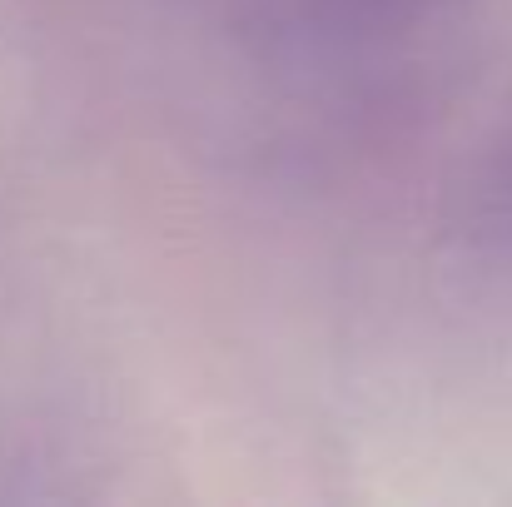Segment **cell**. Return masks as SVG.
Listing matches in <instances>:
<instances>
[{"label": "cell", "mask_w": 512, "mask_h": 507, "mask_svg": "<svg viewBox=\"0 0 512 507\" xmlns=\"http://www.w3.org/2000/svg\"><path fill=\"white\" fill-rule=\"evenodd\" d=\"M264 55H339L413 35L468 0H165Z\"/></svg>", "instance_id": "cell-1"}, {"label": "cell", "mask_w": 512, "mask_h": 507, "mask_svg": "<svg viewBox=\"0 0 512 507\" xmlns=\"http://www.w3.org/2000/svg\"><path fill=\"white\" fill-rule=\"evenodd\" d=\"M438 219L473 269L512 284V85L458 150Z\"/></svg>", "instance_id": "cell-2"}]
</instances>
